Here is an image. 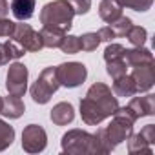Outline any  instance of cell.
<instances>
[{
    "instance_id": "cell-1",
    "label": "cell",
    "mask_w": 155,
    "mask_h": 155,
    "mask_svg": "<svg viewBox=\"0 0 155 155\" xmlns=\"http://www.w3.org/2000/svg\"><path fill=\"white\" fill-rule=\"evenodd\" d=\"M62 151L69 155H102L93 133L84 130H69L62 135Z\"/></svg>"
},
{
    "instance_id": "cell-2",
    "label": "cell",
    "mask_w": 155,
    "mask_h": 155,
    "mask_svg": "<svg viewBox=\"0 0 155 155\" xmlns=\"http://www.w3.org/2000/svg\"><path fill=\"white\" fill-rule=\"evenodd\" d=\"M73 8L68 0H53V2L46 4L40 11V22L42 26H53V28H60L66 33L71 29V22H73Z\"/></svg>"
},
{
    "instance_id": "cell-3",
    "label": "cell",
    "mask_w": 155,
    "mask_h": 155,
    "mask_svg": "<svg viewBox=\"0 0 155 155\" xmlns=\"http://www.w3.org/2000/svg\"><path fill=\"white\" fill-rule=\"evenodd\" d=\"M58 88H60V82H58V77H57V68L49 66V68L42 69L38 79L29 88V93H31V99L37 104H46V102H49L51 95Z\"/></svg>"
},
{
    "instance_id": "cell-4",
    "label": "cell",
    "mask_w": 155,
    "mask_h": 155,
    "mask_svg": "<svg viewBox=\"0 0 155 155\" xmlns=\"http://www.w3.org/2000/svg\"><path fill=\"white\" fill-rule=\"evenodd\" d=\"M111 122L104 128L106 137L110 139V142L113 144V148H117L120 142L128 140L130 135L133 133V119L128 115V111L124 108H119L113 115H111Z\"/></svg>"
},
{
    "instance_id": "cell-5",
    "label": "cell",
    "mask_w": 155,
    "mask_h": 155,
    "mask_svg": "<svg viewBox=\"0 0 155 155\" xmlns=\"http://www.w3.org/2000/svg\"><path fill=\"white\" fill-rule=\"evenodd\" d=\"M57 77H58L60 86L77 88L86 81L88 69L82 62H64V64L57 66Z\"/></svg>"
},
{
    "instance_id": "cell-6",
    "label": "cell",
    "mask_w": 155,
    "mask_h": 155,
    "mask_svg": "<svg viewBox=\"0 0 155 155\" xmlns=\"http://www.w3.org/2000/svg\"><path fill=\"white\" fill-rule=\"evenodd\" d=\"M28 79L29 71L22 62H13L8 69V79H6V90L9 95L15 97H24L28 91Z\"/></svg>"
},
{
    "instance_id": "cell-7",
    "label": "cell",
    "mask_w": 155,
    "mask_h": 155,
    "mask_svg": "<svg viewBox=\"0 0 155 155\" xmlns=\"http://www.w3.org/2000/svg\"><path fill=\"white\" fill-rule=\"evenodd\" d=\"M86 97H90L97 106H101L108 117H111V115L120 108L117 97L113 95V91H111L106 84H102V82H95V84L88 90Z\"/></svg>"
},
{
    "instance_id": "cell-8",
    "label": "cell",
    "mask_w": 155,
    "mask_h": 155,
    "mask_svg": "<svg viewBox=\"0 0 155 155\" xmlns=\"http://www.w3.org/2000/svg\"><path fill=\"white\" fill-rule=\"evenodd\" d=\"M48 146L46 130L38 124H28L22 131V148L28 153H40Z\"/></svg>"
},
{
    "instance_id": "cell-9",
    "label": "cell",
    "mask_w": 155,
    "mask_h": 155,
    "mask_svg": "<svg viewBox=\"0 0 155 155\" xmlns=\"http://www.w3.org/2000/svg\"><path fill=\"white\" fill-rule=\"evenodd\" d=\"M11 38H13L15 42H18L26 51L37 53V51H40V49L44 48L42 38H40V33L35 31L29 24H24V22L15 24V31H13Z\"/></svg>"
},
{
    "instance_id": "cell-10",
    "label": "cell",
    "mask_w": 155,
    "mask_h": 155,
    "mask_svg": "<svg viewBox=\"0 0 155 155\" xmlns=\"http://www.w3.org/2000/svg\"><path fill=\"white\" fill-rule=\"evenodd\" d=\"M124 110L128 111V115L137 120L140 117H148V115H153L155 113V95L148 93L144 97H133L128 106H124Z\"/></svg>"
},
{
    "instance_id": "cell-11",
    "label": "cell",
    "mask_w": 155,
    "mask_h": 155,
    "mask_svg": "<svg viewBox=\"0 0 155 155\" xmlns=\"http://www.w3.org/2000/svg\"><path fill=\"white\" fill-rule=\"evenodd\" d=\"M133 82H135V90L137 93H144L150 91L155 84V66L151 64H140L133 68V73L130 75Z\"/></svg>"
},
{
    "instance_id": "cell-12",
    "label": "cell",
    "mask_w": 155,
    "mask_h": 155,
    "mask_svg": "<svg viewBox=\"0 0 155 155\" xmlns=\"http://www.w3.org/2000/svg\"><path fill=\"white\" fill-rule=\"evenodd\" d=\"M81 117H82L84 124H88V126H99L102 120L108 119L104 110L101 106H97L90 97H84L81 101Z\"/></svg>"
},
{
    "instance_id": "cell-13",
    "label": "cell",
    "mask_w": 155,
    "mask_h": 155,
    "mask_svg": "<svg viewBox=\"0 0 155 155\" xmlns=\"http://www.w3.org/2000/svg\"><path fill=\"white\" fill-rule=\"evenodd\" d=\"M49 117H51L53 124H57V126H68L75 119V108L69 102H58V104L53 106Z\"/></svg>"
},
{
    "instance_id": "cell-14",
    "label": "cell",
    "mask_w": 155,
    "mask_h": 155,
    "mask_svg": "<svg viewBox=\"0 0 155 155\" xmlns=\"http://www.w3.org/2000/svg\"><path fill=\"white\" fill-rule=\"evenodd\" d=\"M26 111L24 102L20 101V97L15 95H8L2 102V110H0V115H4L6 119H20Z\"/></svg>"
},
{
    "instance_id": "cell-15",
    "label": "cell",
    "mask_w": 155,
    "mask_h": 155,
    "mask_svg": "<svg viewBox=\"0 0 155 155\" xmlns=\"http://www.w3.org/2000/svg\"><path fill=\"white\" fill-rule=\"evenodd\" d=\"M124 60L128 66L135 68V66H140V64H151L153 62V53L146 48H131V49H126L124 51Z\"/></svg>"
},
{
    "instance_id": "cell-16",
    "label": "cell",
    "mask_w": 155,
    "mask_h": 155,
    "mask_svg": "<svg viewBox=\"0 0 155 155\" xmlns=\"http://www.w3.org/2000/svg\"><path fill=\"white\" fill-rule=\"evenodd\" d=\"M11 13L17 20H29L35 13V0H11Z\"/></svg>"
},
{
    "instance_id": "cell-17",
    "label": "cell",
    "mask_w": 155,
    "mask_h": 155,
    "mask_svg": "<svg viewBox=\"0 0 155 155\" xmlns=\"http://www.w3.org/2000/svg\"><path fill=\"white\" fill-rule=\"evenodd\" d=\"M40 33V38H42V44L44 48H58L66 31L60 29V28H53V26H42V29L38 31Z\"/></svg>"
},
{
    "instance_id": "cell-18",
    "label": "cell",
    "mask_w": 155,
    "mask_h": 155,
    "mask_svg": "<svg viewBox=\"0 0 155 155\" xmlns=\"http://www.w3.org/2000/svg\"><path fill=\"white\" fill-rule=\"evenodd\" d=\"M99 15L104 22L111 24L119 17H122V6L119 2H115V0H102L99 6Z\"/></svg>"
},
{
    "instance_id": "cell-19",
    "label": "cell",
    "mask_w": 155,
    "mask_h": 155,
    "mask_svg": "<svg viewBox=\"0 0 155 155\" xmlns=\"http://www.w3.org/2000/svg\"><path fill=\"white\" fill-rule=\"evenodd\" d=\"M113 93L117 97H133L137 93L133 79L130 75H122V77L113 79Z\"/></svg>"
},
{
    "instance_id": "cell-20",
    "label": "cell",
    "mask_w": 155,
    "mask_h": 155,
    "mask_svg": "<svg viewBox=\"0 0 155 155\" xmlns=\"http://www.w3.org/2000/svg\"><path fill=\"white\" fill-rule=\"evenodd\" d=\"M128 151L131 153V155H135V153H148V155H151L153 153V150H151V144L140 135V133H131L130 135V139H128Z\"/></svg>"
},
{
    "instance_id": "cell-21",
    "label": "cell",
    "mask_w": 155,
    "mask_h": 155,
    "mask_svg": "<svg viewBox=\"0 0 155 155\" xmlns=\"http://www.w3.org/2000/svg\"><path fill=\"white\" fill-rule=\"evenodd\" d=\"M24 55H26V49H24L18 42H15L13 38H11V40H6V42L2 44L4 64H8V62H11V60H18V58L24 57Z\"/></svg>"
},
{
    "instance_id": "cell-22",
    "label": "cell",
    "mask_w": 155,
    "mask_h": 155,
    "mask_svg": "<svg viewBox=\"0 0 155 155\" xmlns=\"http://www.w3.org/2000/svg\"><path fill=\"white\" fill-rule=\"evenodd\" d=\"M15 140V130L13 126H9L6 120L0 119V151H4L6 148H9Z\"/></svg>"
},
{
    "instance_id": "cell-23",
    "label": "cell",
    "mask_w": 155,
    "mask_h": 155,
    "mask_svg": "<svg viewBox=\"0 0 155 155\" xmlns=\"http://www.w3.org/2000/svg\"><path fill=\"white\" fill-rule=\"evenodd\" d=\"M58 48L62 49V53L75 55V53H79V51H81V38H79V37H75V35H68V33H66Z\"/></svg>"
},
{
    "instance_id": "cell-24",
    "label": "cell",
    "mask_w": 155,
    "mask_h": 155,
    "mask_svg": "<svg viewBox=\"0 0 155 155\" xmlns=\"http://www.w3.org/2000/svg\"><path fill=\"white\" fill-rule=\"evenodd\" d=\"M126 37H128V40L133 48H140V46H144V42L148 38V31L140 26H131V29L128 31Z\"/></svg>"
},
{
    "instance_id": "cell-25",
    "label": "cell",
    "mask_w": 155,
    "mask_h": 155,
    "mask_svg": "<svg viewBox=\"0 0 155 155\" xmlns=\"http://www.w3.org/2000/svg\"><path fill=\"white\" fill-rule=\"evenodd\" d=\"M106 71L111 79H117V77H122L126 75L128 71V64L124 58H117V60H108L106 62Z\"/></svg>"
},
{
    "instance_id": "cell-26",
    "label": "cell",
    "mask_w": 155,
    "mask_h": 155,
    "mask_svg": "<svg viewBox=\"0 0 155 155\" xmlns=\"http://www.w3.org/2000/svg\"><path fill=\"white\" fill-rule=\"evenodd\" d=\"M131 26H133V22H131V18H128V17H119L115 22L110 24V28H111V31L115 33V37H126L128 31L131 29Z\"/></svg>"
},
{
    "instance_id": "cell-27",
    "label": "cell",
    "mask_w": 155,
    "mask_h": 155,
    "mask_svg": "<svg viewBox=\"0 0 155 155\" xmlns=\"http://www.w3.org/2000/svg\"><path fill=\"white\" fill-rule=\"evenodd\" d=\"M115 2H119L122 8H130L133 11H148L153 4V0H115Z\"/></svg>"
},
{
    "instance_id": "cell-28",
    "label": "cell",
    "mask_w": 155,
    "mask_h": 155,
    "mask_svg": "<svg viewBox=\"0 0 155 155\" xmlns=\"http://www.w3.org/2000/svg\"><path fill=\"white\" fill-rule=\"evenodd\" d=\"M79 38H81V49L82 51H95L101 44V38L97 33H84Z\"/></svg>"
},
{
    "instance_id": "cell-29",
    "label": "cell",
    "mask_w": 155,
    "mask_h": 155,
    "mask_svg": "<svg viewBox=\"0 0 155 155\" xmlns=\"http://www.w3.org/2000/svg\"><path fill=\"white\" fill-rule=\"evenodd\" d=\"M124 51L126 48L120 44H108V48L104 49V60H117V58H124Z\"/></svg>"
},
{
    "instance_id": "cell-30",
    "label": "cell",
    "mask_w": 155,
    "mask_h": 155,
    "mask_svg": "<svg viewBox=\"0 0 155 155\" xmlns=\"http://www.w3.org/2000/svg\"><path fill=\"white\" fill-rule=\"evenodd\" d=\"M75 15H86L91 8V0H68Z\"/></svg>"
},
{
    "instance_id": "cell-31",
    "label": "cell",
    "mask_w": 155,
    "mask_h": 155,
    "mask_svg": "<svg viewBox=\"0 0 155 155\" xmlns=\"http://www.w3.org/2000/svg\"><path fill=\"white\" fill-rule=\"evenodd\" d=\"M15 24H17V22H13V20H9V18H0V37L11 38V35H13V31H15Z\"/></svg>"
},
{
    "instance_id": "cell-32",
    "label": "cell",
    "mask_w": 155,
    "mask_h": 155,
    "mask_svg": "<svg viewBox=\"0 0 155 155\" xmlns=\"http://www.w3.org/2000/svg\"><path fill=\"white\" fill-rule=\"evenodd\" d=\"M139 133H140V135L150 142V144H153V142H155V124H146Z\"/></svg>"
},
{
    "instance_id": "cell-33",
    "label": "cell",
    "mask_w": 155,
    "mask_h": 155,
    "mask_svg": "<svg viewBox=\"0 0 155 155\" xmlns=\"http://www.w3.org/2000/svg\"><path fill=\"white\" fill-rule=\"evenodd\" d=\"M97 35H99L101 42H111V40L115 38V33L111 31V28H110V26H104V28H101V29L97 31Z\"/></svg>"
},
{
    "instance_id": "cell-34",
    "label": "cell",
    "mask_w": 155,
    "mask_h": 155,
    "mask_svg": "<svg viewBox=\"0 0 155 155\" xmlns=\"http://www.w3.org/2000/svg\"><path fill=\"white\" fill-rule=\"evenodd\" d=\"M9 13V4L6 0H0V18H6Z\"/></svg>"
},
{
    "instance_id": "cell-35",
    "label": "cell",
    "mask_w": 155,
    "mask_h": 155,
    "mask_svg": "<svg viewBox=\"0 0 155 155\" xmlns=\"http://www.w3.org/2000/svg\"><path fill=\"white\" fill-rule=\"evenodd\" d=\"M4 64V57H2V44H0V66Z\"/></svg>"
},
{
    "instance_id": "cell-36",
    "label": "cell",
    "mask_w": 155,
    "mask_h": 155,
    "mask_svg": "<svg viewBox=\"0 0 155 155\" xmlns=\"http://www.w3.org/2000/svg\"><path fill=\"white\" fill-rule=\"evenodd\" d=\"M2 102H4V99H2V97H0V110H2Z\"/></svg>"
}]
</instances>
